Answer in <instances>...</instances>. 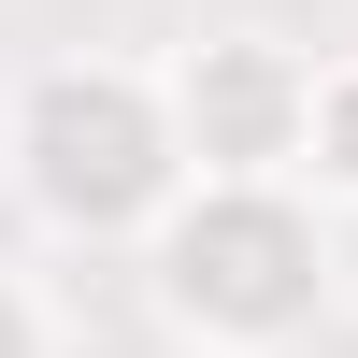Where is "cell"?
Here are the masks:
<instances>
[{
  "instance_id": "obj_1",
  "label": "cell",
  "mask_w": 358,
  "mask_h": 358,
  "mask_svg": "<svg viewBox=\"0 0 358 358\" xmlns=\"http://www.w3.org/2000/svg\"><path fill=\"white\" fill-rule=\"evenodd\" d=\"M129 258L187 358H287L330 315V201L301 172H187Z\"/></svg>"
},
{
  "instance_id": "obj_2",
  "label": "cell",
  "mask_w": 358,
  "mask_h": 358,
  "mask_svg": "<svg viewBox=\"0 0 358 358\" xmlns=\"http://www.w3.org/2000/svg\"><path fill=\"white\" fill-rule=\"evenodd\" d=\"M0 187L29 201L43 244H143L158 201L187 187V143H172V86L158 57H29L15 101H0Z\"/></svg>"
},
{
  "instance_id": "obj_3",
  "label": "cell",
  "mask_w": 358,
  "mask_h": 358,
  "mask_svg": "<svg viewBox=\"0 0 358 358\" xmlns=\"http://www.w3.org/2000/svg\"><path fill=\"white\" fill-rule=\"evenodd\" d=\"M158 86H172L187 172H287V158H301V86H315V57L287 43V29H201L187 57H158Z\"/></svg>"
},
{
  "instance_id": "obj_4",
  "label": "cell",
  "mask_w": 358,
  "mask_h": 358,
  "mask_svg": "<svg viewBox=\"0 0 358 358\" xmlns=\"http://www.w3.org/2000/svg\"><path fill=\"white\" fill-rule=\"evenodd\" d=\"M301 172L315 201H358V57H315V86H301Z\"/></svg>"
},
{
  "instance_id": "obj_5",
  "label": "cell",
  "mask_w": 358,
  "mask_h": 358,
  "mask_svg": "<svg viewBox=\"0 0 358 358\" xmlns=\"http://www.w3.org/2000/svg\"><path fill=\"white\" fill-rule=\"evenodd\" d=\"M0 358H57V301L29 273H0Z\"/></svg>"
},
{
  "instance_id": "obj_6",
  "label": "cell",
  "mask_w": 358,
  "mask_h": 358,
  "mask_svg": "<svg viewBox=\"0 0 358 358\" xmlns=\"http://www.w3.org/2000/svg\"><path fill=\"white\" fill-rule=\"evenodd\" d=\"M330 315H358V201H330Z\"/></svg>"
}]
</instances>
